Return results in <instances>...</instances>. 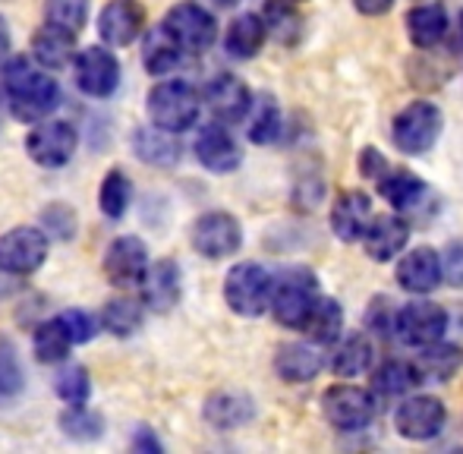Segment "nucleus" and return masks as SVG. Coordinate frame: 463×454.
<instances>
[{
	"label": "nucleus",
	"mask_w": 463,
	"mask_h": 454,
	"mask_svg": "<svg viewBox=\"0 0 463 454\" xmlns=\"http://www.w3.org/2000/svg\"><path fill=\"white\" fill-rule=\"evenodd\" d=\"M4 86L6 95H10L13 114L25 123L54 114V108L61 105V86H57V80L42 73V70L29 67V61H13L4 70Z\"/></svg>",
	"instance_id": "nucleus-1"
},
{
	"label": "nucleus",
	"mask_w": 463,
	"mask_h": 454,
	"mask_svg": "<svg viewBox=\"0 0 463 454\" xmlns=\"http://www.w3.org/2000/svg\"><path fill=\"white\" fill-rule=\"evenodd\" d=\"M445 133V111L435 101L416 99L394 114L391 120V142L401 155L420 158L435 148V142Z\"/></svg>",
	"instance_id": "nucleus-2"
},
{
	"label": "nucleus",
	"mask_w": 463,
	"mask_h": 454,
	"mask_svg": "<svg viewBox=\"0 0 463 454\" xmlns=\"http://www.w3.org/2000/svg\"><path fill=\"white\" fill-rule=\"evenodd\" d=\"M318 297H322L318 278L312 275L309 269L297 265V269H287L284 275L275 278V284H271L269 309L284 328H297V332H303L306 319H309V313H312V307H316Z\"/></svg>",
	"instance_id": "nucleus-3"
},
{
	"label": "nucleus",
	"mask_w": 463,
	"mask_h": 454,
	"mask_svg": "<svg viewBox=\"0 0 463 454\" xmlns=\"http://www.w3.org/2000/svg\"><path fill=\"white\" fill-rule=\"evenodd\" d=\"M202 111V95L195 92L184 80H167L148 92V117L152 127L165 129V133H184L195 127Z\"/></svg>",
	"instance_id": "nucleus-4"
},
{
	"label": "nucleus",
	"mask_w": 463,
	"mask_h": 454,
	"mask_svg": "<svg viewBox=\"0 0 463 454\" xmlns=\"http://www.w3.org/2000/svg\"><path fill=\"white\" fill-rule=\"evenodd\" d=\"M271 284H275V275L265 265L237 262L224 278V300L243 319H259L262 313H269Z\"/></svg>",
	"instance_id": "nucleus-5"
},
{
	"label": "nucleus",
	"mask_w": 463,
	"mask_h": 454,
	"mask_svg": "<svg viewBox=\"0 0 463 454\" xmlns=\"http://www.w3.org/2000/svg\"><path fill=\"white\" fill-rule=\"evenodd\" d=\"M322 413L337 432H363L375 420V394L354 382H335L322 394Z\"/></svg>",
	"instance_id": "nucleus-6"
},
{
	"label": "nucleus",
	"mask_w": 463,
	"mask_h": 454,
	"mask_svg": "<svg viewBox=\"0 0 463 454\" xmlns=\"http://www.w3.org/2000/svg\"><path fill=\"white\" fill-rule=\"evenodd\" d=\"M445 423L448 411L435 394H410L394 411V430L407 442H429V439L441 436Z\"/></svg>",
	"instance_id": "nucleus-7"
},
{
	"label": "nucleus",
	"mask_w": 463,
	"mask_h": 454,
	"mask_svg": "<svg viewBox=\"0 0 463 454\" xmlns=\"http://www.w3.org/2000/svg\"><path fill=\"white\" fill-rule=\"evenodd\" d=\"M394 335L401 338L407 347H426V344H435L448 335V313L445 307L432 300H416L403 303L397 309V319H394Z\"/></svg>",
	"instance_id": "nucleus-8"
},
{
	"label": "nucleus",
	"mask_w": 463,
	"mask_h": 454,
	"mask_svg": "<svg viewBox=\"0 0 463 454\" xmlns=\"http://www.w3.org/2000/svg\"><path fill=\"white\" fill-rule=\"evenodd\" d=\"M193 250L205 259H227L243 246V227L231 212H205L193 224Z\"/></svg>",
	"instance_id": "nucleus-9"
},
{
	"label": "nucleus",
	"mask_w": 463,
	"mask_h": 454,
	"mask_svg": "<svg viewBox=\"0 0 463 454\" xmlns=\"http://www.w3.org/2000/svg\"><path fill=\"white\" fill-rule=\"evenodd\" d=\"M161 25L171 32L174 42H177L184 51H189V54H202V51L212 48L214 38H218V23H214L212 13L199 4L171 6Z\"/></svg>",
	"instance_id": "nucleus-10"
},
{
	"label": "nucleus",
	"mask_w": 463,
	"mask_h": 454,
	"mask_svg": "<svg viewBox=\"0 0 463 454\" xmlns=\"http://www.w3.org/2000/svg\"><path fill=\"white\" fill-rule=\"evenodd\" d=\"M48 259V237L38 227H13L0 237V271L32 275Z\"/></svg>",
	"instance_id": "nucleus-11"
},
{
	"label": "nucleus",
	"mask_w": 463,
	"mask_h": 454,
	"mask_svg": "<svg viewBox=\"0 0 463 454\" xmlns=\"http://www.w3.org/2000/svg\"><path fill=\"white\" fill-rule=\"evenodd\" d=\"M76 146H80V136H76L73 123L67 120L42 123V127H35L25 136V152L42 167H63L73 158Z\"/></svg>",
	"instance_id": "nucleus-12"
},
{
	"label": "nucleus",
	"mask_w": 463,
	"mask_h": 454,
	"mask_svg": "<svg viewBox=\"0 0 463 454\" xmlns=\"http://www.w3.org/2000/svg\"><path fill=\"white\" fill-rule=\"evenodd\" d=\"M363 250L372 262H394L410 243V222L401 212H384V215H372L366 233L360 237Z\"/></svg>",
	"instance_id": "nucleus-13"
},
{
	"label": "nucleus",
	"mask_w": 463,
	"mask_h": 454,
	"mask_svg": "<svg viewBox=\"0 0 463 454\" xmlns=\"http://www.w3.org/2000/svg\"><path fill=\"white\" fill-rule=\"evenodd\" d=\"M394 278L401 284V290L413 297H426L435 288H441V265H439V250L432 246H413V250H403L397 256Z\"/></svg>",
	"instance_id": "nucleus-14"
},
{
	"label": "nucleus",
	"mask_w": 463,
	"mask_h": 454,
	"mask_svg": "<svg viewBox=\"0 0 463 454\" xmlns=\"http://www.w3.org/2000/svg\"><path fill=\"white\" fill-rule=\"evenodd\" d=\"M205 105L214 114V120L240 123L246 120V114L252 108V92L243 80H237L231 73H221L205 86Z\"/></svg>",
	"instance_id": "nucleus-15"
},
{
	"label": "nucleus",
	"mask_w": 463,
	"mask_h": 454,
	"mask_svg": "<svg viewBox=\"0 0 463 454\" xmlns=\"http://www.w3.org/2000/svg\"><path fill=\"white\" fill-rule=\"evenodd\" d=\"M148 269V250L139 237H117L104 252V275L117 288L139 284Z\"/></svg>",
	"instance_id": "nucleus-16"
},
{
	"label": "nucleus",
	"mask_w": 463,
	"mask_h": 454,
	"mask_svg": "<svg viewBox=\"0 0 463 454\" xmlns=\"http://www.w3.org/2000/svg\"><path fill=\"white\" fill-rule=\"evenodd\" d=\"M372 196L363 190H344L331 203V231L341 243H360L372 222Z\"/></svg>",
	"instance_id": "nucleus-17"
},
{
	"label": "nucleus",
	"mask_w": 463,
	"mask_h": 454,
	"mask_svg": "<svg viewBox=\"0 0 463 454\" xmlns=\"http://www.w3.org/2000/svg\"><path fill=\"white\" fill-rule=\"evenodd\" d=\"M195 158H199L208 171L231 174L240 167L243 152H240V146L231 136V129H227L221 120H214V123H208V127H202L199 136H195Z\"/></svg>",
	"instance_id": "nucleus-18"
},
{
	"label": "nucleus",
	"mask_w": 463,
	"mask_h": 454,
	"mask_svg": "<svg viewBox=\"0 0 463 454\" xmlns=\"http://www.w3.org/2000/svg\"><path fill=\"white\" fill-rule=\"evenodd\" d=\"M120 82V63L110 51L104 48H86L80 57H76V86L86 95H95V99H108L110 92Z\"/></svg>",
	"instance_id": "nucleus-19"
},
{
	"label": "nucleus",
	"mask_w": 463,
	"mask_h": 454,
	"mask_svg": "<svg viewBox=\"0 0 463 454\" xmlns=\"http://www.w3.org/2000/svg\"><path fill=\"white\" fill-rule=\"evenodd\" d=\"M146 25V10L139 0H110L98 16V32L108 44H133Z\"/></svg>",
	"instance_id": "nucleus-20"
},
{
	"label": "nucleus",
	"mask_w": 463,
	"mask_h": 454,
	"mask_svg": "<svg viewBox=\"0 0 463 454\" xmlns=\"http://www.w3.org/2000/svg\"><path fill=\"white\" fill-rule=\"evenodd\" d=\"M403 25H407V38L413 48L429 51L439 48L448 35V10L439 0H420L416 6H410V13L403 16Z\"/></svg>",
	"instance_id": "nucleus-21"
},
{
	"label": "nucleus",
	"mask_w": 463,
	"mask_h": 454,
	"mask_svg": "<svg viewBox=\"0 0 463 454\" xmlns=\"http://www.w3.org/2000/svg\"><path fill=\"white\" fill-rule=\"evenodd\" d=\"M275 369L280 379L290 382V385H306V382H312L325 369L322 344H316V341L284 344V347H278Z\"/></svg>",
	"instance_id": "nucleus-22"
},
{
	"label": "nucleus",
	"mask_w": 463,
	"mask_h": 454,
	"mask_svg": "<svg viewBox=\"0 0 463 454\" xmlns=\"http://www.w3.org/2000/svg\"><path fill=\"white\" fill-rule=\"evenodd\" d=\"M375 186H378V196L391 205V212H401V215L420 212L422 199L429 196V186L413 171H407V167H388L375 180Z\"/></svg>",
	"instance_id": "nucleus-23"
},
{
	"label": "nucleus",
	"mask_w": 463,
	"mask_h": 454,
	"mask_svg": "<svg viewBox=\"0 0 463 454\" xmlns=\"http://www.w3.org/2000/svg\"><path fill=\"white\" fill-rule=\"evenodd\" d=\"M142 300L148 303V309L155 313H171L180 303V269L171 259L148 265L142 275Z\"/></svg>",
	"instance_id": "nucleus-24"
},
{
	"label": "nucleus",
	"mask_w": 463,
	"mask_h": 454,
	"mask_svg": "<svg viewBox=\"0 0 463 454\" xmlns=\"http://www.w3.org/2000/svg\"><path fill=\"white\" fill-rule=\"evenodd\" d=\"M413 369L420 375V382H451L463 366V350L458 344H448L445 338L426 344V347H416Z\"/></svg>",
	"instance_id": "nucleus-25"
},
{
	"label": "nucleus",
	"mask_w": 463,
	"mask_h": 454,
	"mask_svg": "<svg viewBox=\"0 0 463 454\" xmlns=\"http://www.w3.org/2000/svg\"><path fill=\"white\" fill-rule=\"evenodd\" d=\"M252 417H256V404H252L250 394H240V392L212 394L205 404V420L221 432L240 430V426H246Z\"/></svg>",
	"instance_id": "nucleus-26"
},
{
	"label": "nucleus",
	"mask_w": 463,
	"mask_h": 454,
	"mask_svg": "<svg viewBox=\"0 0 463 454\" xmlns=\"http://www.w3.org/2000/svg\"><path fill=\"white\" fill-rule=\"evenodd\" d=\"M265 38H269V32H265L262 16L259 13H240L231 23V29H227L224 48L237 61H252L265 48Z\"/></svg>",
	"instance_id": "nucleus-27"
},
{
	"label": "nucleus",
	"mask_w": 463,
	"mask_h": 454,
	"mask_svg": "<svg viewBox=\"0 0 463 454\" xmlns=\"http://www.w3.org/2000/svg\"><path fill=\"white\" fill-rule=\"evenodd\" d=\"M372 363H375V347H372V341L366 335H350V338H344L335 347V354H331V373H335L337 379H360V375H366L372 369Z\"/></svg>",
	"instance_id": "nucleus-28"
},
{
	"label": "nucleus",
	"mask_w": 463,
	"mask_h": 454,
	"mask_svg": "<svg viewBox=\"0 0 463 454\" xmlns=\"http://www.w3.org/2000/svg\"><path fill=\"white\" fill-rule=\"evenodd\" d=\"M184 61V48L171 38V32L165 25L152 29L146 35V44H142V63L152 76H167L180 67Z\"/></svg>",
	"instance_id": "nucleus-29"
},
{
	"label": "nucleus",
	"mask_w": 463,
	"mask_h": 454,
	"mask_svg": "<svg viewBox=\"0 0 463 454\" xmlns=\"http://www.w3.org/2000/svg\"><path fill=\"white\" fill-rule=\"evenodd\" d=\"M73 54H76V35L57 29V25H44L35 35V42H32V57L48 70L67 67L73 61Z\"/></svg>",
	"instance_id": "nucleus-30"
},
{
	"label": "nucleus",
	"mask_w": 463,
	"mask_h": 454,
	"mask_svg": "<svg viewBox=\"0 0 463 454\" xmlns=\"http://www.w3.org/2000/svg\"><path fill=\"white\" fill-rule=\"evenodd\" d=\"M303 332L309 335V341L316 344H335L344 335V307L335 297H318L316 307H312L309 319H306Z\"/></svg>",
	"instance_id": "nucleus-31"
},
{
	"label": "nucleus",
	"mask_w": 463,
	"mask_h": 454,
	"mask_svg": "<svg viewBox=\"0 0 463 454\" xmlns=\"http://www.w3.org/2000/svg\"><path fill=\"white\" fill-rule=\"evenodd\" d=\"M416 385H420V375H416L413 363L407 360H384L372 373V392L382 394V398H403Z\"/></svg>",
	"instance_id": "nucleus-32"
},
{
	"label": "nucleus",
	"mask_w": 463,
	"mask_h": 454,
	"mask_svg": "<svg viewBox=\"0 0 463 454\" xmlns=\"http://www.w3.org/2000/svg\"><path fill=\"white\" fill-rule=\"evenodd\" d=\"M246 117H250V139L256 142V146H271V142H278L280 133H284V117H280L275 95H259V99H252V108Z\"/></svg>",
	"instance_id": "nucleus-33"
},
{
	"label": "nucleus",
	"mask_w": 463,
	"mask_h": 454,
	"mask_svg": "<svg viewBox=\"0 0 463 454\" xmlns=\"http://www.w3.org/2000/svg\"><path fill=\"white\" fill-rule=\"evenodd\" d=\"M262 23L269 38H275L280 44H293L299 38V29H303V16L297 13L293 0H271L262 13Z\"/></svg>",
	"instance_id": "nucleus-34"
},
{
	"label": "nucleus",
	"mask_w": 463,
	"mask_h": 454,
	"mask_svg": "<svg viewBox=\"0 0 463 454\" xmlns=\"http://www.w3.org/2000/svg\"><path fill=\"white\" fill-rule=\"evenodd\" d=\"M136 155L148 165H174L180 155L177 142L171 139V133L158 127H146L136 133Z\"/></svg>",
	"instance_id": "nucleus-35"
},
{
	"label": "nucleus",
	"mask_w": 463,
	"mask_h": 454,
	"mask_svg": "<svg viewBox=\"0 0 463 454\" xmlns=\"http://www.w3.org/2000/svg\"><path fill=\"white\" fill-rule=\"evenodd\" d=\"M101 322L110 335L127 338V335H133L136 328L142 326V307L136 300H127V297H114V300H108V307H104Z\"/></svg>",
	"instance_id": "nucleus-36"
},
{
	"label": "nucleus",
	"mask_w": 463,
	"mask_h": 454,
	"mask_svg": "<svg viewBox=\"0 0 463 454\" xmlns=\"http://www.w3.org/2000/svg\"><path fill=\"white\" fill-rule=\"evenodd\" d=\"M70 347H73V341H70L67 328L61 326V319L38 326V332H35V356L42 363H61L63 356L70 354Z\"/></svg>",
	"instance_id": "nucleus-37"
},
{
	"label": "nucleus",
	"mask_w": 463,
	"mask_h": 454,
	"mask_svg": "<svg viewBox=\"0 0 463 454\" xmlns=\"http://www.w3.org/2000/svg\"><path fill=\"white\" fill-rule=\"evenodd\" d=\"M129 196H133V186L123 177V171H110L98 190V205L108 218H123L129 209Z\"/></svg>",
	"instance_id": "nucleus-38"
},
{
	"label": "nucleus",
	"mask_w": 463,
	"mask_h": 454,
	"mask_svg": "<svg viewBox=\"0 0 463 454\" xmlns=\"http://www.w3.org/2000/svg\"><path fill=\"white\" fill-rule=\"evenodd\" d=\"M86 16H89V0H48V4H44V19H48V25H57V29L70 32V35L82 32Z\"/></svg>",
	"instance_id": "nucleus-39"
},
{
	"label": "nucleus",
	"mask_w": 463,
	"mask_h": 454,
	"mask_svg": "<svg viewBox=\"0 0 463 454\" xmlns=\"http://www.w3.org/2000/svg\"><path fill=\"white\" fill-rule=\"evenodd\" d=\"M61 426L67 430L70 439H80V442H89V439H98L104 432V423L101 417L92 411H86V404L73 407L70 413H63L61 417Z\"/></svg>",
	"instance_id": "nucleus-40"
},
{
	"label": "nucleus",
	"mask_w": 463,
	"mask_h": 454,
	"mask_svg": "<svg viewBox=\"0 0 463 454\" xmlns=\"http://www.w3.org/2000/svg\"><path fill=\"white\" fill-rule=\"evenodd\" d=\"M57 394H61L63 401H67L70 407H80L89 401V392H92V385H89V373L82 366H67L61 375H57Z\"/></svg>",
	"instance_id": "nucleus-41"
},
{
	"label": "nucleus",
	"mask_w": 463,
	"mask_h": 454,
	"mask_svg": "<svg viewBox=\"0 0 463 454\" xmlns=\"http://www.w3.org/2000/svg\"><path fill=\"white\" fill-rule=\"evenodd\" d=\"M23 392V369L10 341H0V398H13Z\"/></svg>",
	"instance_id": "nucleus-42"
},
{
	"label": "nucleus",
	"mask_w": 463,
	"mask_h": 454,
	"mask_svg": "<svg viewBox=\"0 0 463 454\" xmlns=\"http://www.w3.org/2000/svg\"><path fill=\"white\" fill-rule=\"evenodd\" d=\"M439 265H441V281L451 284V288H463V240H451L439 252Z\"/></svg>",
	"instance_id": "nucleus-43"
},
{
	"label": "nucleus",
	"mask_w": 463,
	"mask_h": 454,
	"mask_svg": "<svg viewBox=\"0 0 463 454\" xmlns=\"http://www.w3.org/2000/svg\"><path fill=\"white\" fill-rule=\"evenodd\" d=\"M394 319H397V309L388 303V297H375L366 309V326L372 332H382V335H394Z\"/></svg>",
	"instance_id": "nucleus-44"
},
{
	"label": "nucleus",
	"mask_w": 463,
	"mask_h": 454,
	"mask_svg": "<svg viewBox=\"0 0 463 454\" xmlns=\"http://www.w3.org/2000/svg\"><path fill=\"white\" fill-rule=\"evenodd\" d=\"M61 326L67 328V335H70V341H73V344H86L95 335L92 316L80 313V309H67V313L61 316Z\"/></svg>",
	"instance_id": "nucleus-45"
},
{
	"label": "nucleus",
	"mask_w": 463,
	"mask_h": 454,
	"mask_svg": "<svg viewBox=\"0 0 463 454\" xmlns=\"http://www.w3.org/2000/svg\"><path fill=\"white\" fill-rule=\"evenodd\" d=\"M388 167H391V161L384 158V155L378 152L375 146H366V148L360 152V174H363L366 180H378L384 171H388Z\"/></svg>",
	"instance_id": "nucleus-46"
},
{
	"label": "nucleus",
	"mask_w": 463,
	"mask_h": 454,
	"mask_svg": "<svg viewBox=\"0 0 463 454\" xmlns=\"http://www.w3.org/2000/svg\"><path fill=\"white\" fill-rule=\"evenodd\" d=\"M354 6L363 16H384L394 6V0H354Z\"/></svg>",
	"instance_id": "nucleus-47"
},
{
	"label": "nucleus",
	"mask_w": 463,
	"mask_h": 454,
	"mask_svg": "<svg viewBox=\"0 0 463 454\" xmlns=\"http://www.w3.org/2000/svg\"><path fill=\"white\" fill-rule=\"evenodd\" d=\"M10 54V32H6V23L0 19V61Z\"/></svg>",
	"instance_id": "nucleus-48"
},
{
	"label": "nucleus",
	"mask_w": 463,
	"mask_h": 454,
	"mask_svg": "<svg viewBox=\"0 0 463 454\" xmlns=\"http://www.w3.org/2000/svg\"><path fill=\"white\" fill-rule=\"evenodd\" d=\"M221 6H233V4H240V0H218Z\"/></svg>",
	"instance_id": "nucleus-49"
},
{
	"label": "nucleus",
	"mask_w": 463,
	"mask_h": 454,
	"mask_svg": "<svg viewBox=\"0 0 463 454\" xmlns=\"http://www.w3.org/2000/svg\"><path fill=\"white\" fill-rule=\"evenodd\" d=\"M460 32H463V10H460Z\"/></svg>",
	"instance_id": "nucleus-50"
},
{
	"label": "nucleus",
	"mask_w": 463,
	"mask_h": 454,
	"mask_svg": "<svg viewBox=\"0 0 463 454\" xmlns=\"http://www.w3.org/2000/svg\"><path fill=\"white\" fill-rule=\"evenodd\" d=\"M293 4H303V0H293Z\"/></svg>",
	"instance_id": "nucleus-51"
}]
</instances>
